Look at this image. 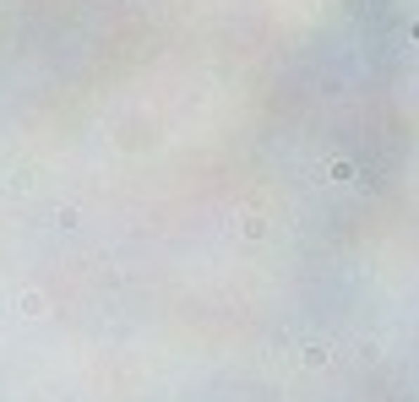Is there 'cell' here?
Wrapping results in <instances>:
<instances>
[{
  "label": "cell",
  "mask_w": 419,
  "mask_h": 402,
  "mask_svg": "<svg viewBox=\"0 0 419 402\" xmlns=\"http://www.w3.org/2000/svg\"><path fill=\"white\" fill-rule=\"evenodd\" d=\"M327 174H333V180H337V185H349V180H354V163H349V158H337V163H333V169H327Z\"/></svg>",
  "instance_id": "1"
},
{
  "label": "cell",
  "mask_w": 419,
  "mask_h": 402,
  "mask_svg": "<svg viewBox=\"0 0 419 402\" xmlns=\"http://www.w3.org/2000/svg\"><path fill=\"white\" fill-rule=\"evenodd\" d=\"M408 39H414V44H419V17H414V22H408Z\"/></svg>",
  "instance_id": "2"
}]
</instances>
